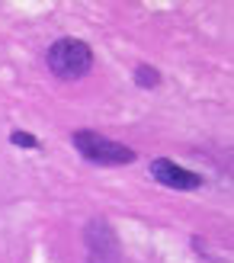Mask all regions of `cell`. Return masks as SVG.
I'll return each mask as SVG.
<instances>
[{"label":"cell","instance_id":"7a4b0ae2","mask_svg":"<svg viewBox=\"0 0 234 263\" xmlns=\"http://www.w3.org/2000/svg\"><path fill=\"white\" fill-rule=\"evenodd\" d=\"M74 148L81 151L87 161H96V164H128L135 161V151L125 148L122 141H112L100 132H90V128H81L74 132Z\"/></svg>","mask_w":234,"mask_h":263},{"label":"cell","instance_id":"277c9868","mask_svg":"<svg viewBox=\"0 0 234 263\" xmlns=\"http://www.w3.org/2000/svg\"><path fill=\"white\" fill-rule=\"evenodd\" d=\"M135 81H138L141 87H154V84H158V81H161V77H158V74H154L151 68H138V74H135Z\"/></svg>","mask_w":234,"mask_h":263},{"label":"cell","instance_id":"3957f363","mask_svg":"<svg viewBox=\"0 0 234 263\" xmlns=\"http://www.w3.org/2000/svg\"><path fill=\"white\" fill-rule=\"evenodd\" d=\"M151 174H154L158 183H164V186H170V190H199L202 186L199 174H192V170L167 161V157H158V161L151 164Z\"/></svg>","mask_w":234,"mask_h":263},{"label":"cell","instance_id":"5b68a950","mask_svg":"<svg viewBox=\"0 0 234 263\" xmlns=\"http://www.w3.org/2000/svg\"><path fill=\"white\" fill-rule=\"evenodd\" d=\"M13 144H20V148H35V138L29 135V132H13Z\"/></svg>","mask_w":234,"mask_h":263},{"label":"cell","instance_id":"6da1fadb","mask_svg":"<svg viewBox=\"0 0 234 263\" xmlns=\"http://www.w3.org/2000/svg\"><path fill=\"white\" fill-rule=\"evenodd\" d=\"M48 68L61 81H77L93 68V51L81 39H58L48 48Z\"/></svg>","mask_w":234,"mask_h":263}]
</instances>
